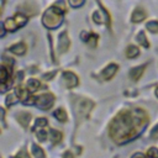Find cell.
Here are the masks:
<instances>
[{
    "instance_id": "6da1fadb",
    "label": "cell",
    "mask_w": 158,
    "mask_h": 158,
    "mask_svg": "<svg viewBox=\"0 0 158 158\" xmlns=\"http://www.w3.org/2000/svg\"><path fill=\"white\" fill-rule=\"evenodd\" d=\"M148 116L142 109L126 110L118 114L110 125V136L117 143L137 137L147 126Z\"/></svg>"
},
{
    "instance_id": "7a4b0ae2",
    "label": "cell",
    "mask_w": 158,
    "mask_h": 158,
    "mask_svg": "<svg viewBox=\"0 0 158 158\" xmlns=\"http://www.w3.org/2000/svg\"><path fill=\"white\" fill-rule=\"evenodd\" d=\"M63 21V10L58 9L56 5L49 7L42 17V22L47 28H57Z\"/></svg>"
},
{
    "instance_id": "3957f363",
    "label": "cell",
    "mask_w": 158,
    "mask_h": 158,
    "mask_svg": "<svg viewBox=\"0 0 158 158\" xmlns=\"http://www.w3.org/2000/svg\"><path fill=\"white\" fill-rule=\"evenodd\" d=\"M27 22V17L22 14H16L12 17H9L4 21V28L6 31H16L19 27L23 26Z\"/></svg>"
},
{
    "instance_id": "277c9868",
    "label": "cell",
    "mask_w": 158,
    "mask_h": 158,
    "mask_svg": "<svg viewBox=\"0 0 158 158\" xmlns=\"http://www.w3.org/2000/svg\"><path fill=\"white\" fill-rule=\"evenodd\" d=\"M93 106H94L93 101H90V100H88V99H81V100H79V101H78V105H77L78 116L81 117V118H85V117L89 115V112H90V110H91Z\"/></svg>"
},
{
    "instance_id": "5b68a950",
    "label": "cell",
    "mask_w": 158,
    "mask_h": 158,
    "mask_svg": "<svg viewBox=\"0 0 158 158\" xmlns=\"http://www.w3.org/2000/svg\"><path fill=\"white\" fill-rule=\"evenodd\" d=\"M54 102V98L52 94H42L36 98V106L40 107L41 110H47L49 109Z\"/></svg>"
},
{
    "instance_id": "8992f818",
    "label": "cell",
    "mask_w": 158,
    "mask_h": 158,
    "mask_svg": "<svg viewBox=\"0 0 158 158\" xmlns=\"http://www.w3.org/2000/svg\"><path fill=\"white\" fill-rule=\"evenodd\" d=\"M62 81L64 83V85L67 88H74L79 83L78 77L74 73H72V72H64L63 75H62Z\"/></svg>"
},
{
    "instance_id": "52a82bcc",
    "label": "cell",
    "mask_w": 158,
    "mask_h": 158,
    "mask_svg": "<svg viewBox=\"0 0 158 158\" xmlns=\"http://www.w3.org/2000/svg\"><path fill=\"white\" fill-rule=\"evenodd\" d=\"M93 20L96 23H109L110 22V16H109L106 10L100 9V10H98L93 14Z\"/></svg>"
},
{
    "instance_id": "ba28073f",
    "label": "cell",
    "mask_w": 158,
    "mask_h": 158,
    "mask_svg": "<svg viewBox=\"0 0 158 158\" xmlns=\"http://www.w3.org/2000/svg\"><path fill=\"white\" fill-rule=\"evenodd\" d=\"M69 44H70V42L68 38V35H67V32H63L58 38V49L60 52H65L68 49Z\"/></svg>"
},
{
    "instance_id": "9c48e42d",
    "label": "cell",
    "mask_w": 158,
    "mask_h": 158,
    "mask_svg": "<svg viewBox=\"0 0 158 158\" xmlns=\"http://www.w3.org/2000/svg\"><path fill=\"white\" fill-rule=\"evenodd\" d=\"M116 72H117V65H116V64H109V65L102 70V73H101V78L105 79V80L111 79V78L115 75Z\"/></svg>"
},
{
    "instance_id": "30bf717a",
    "label": "cell",
    "mask_w": 158,
    "mask_h": 158,
    "mask_svg": "<svg viewBox=\"0 0 158 158\" xmlns=\"http://www.w3.org/2000/svg\"><path fill=\"white\" fill-rule=\"evenodd\" d=\"M81 38H83V41H85V42H88L91 47H95V44H96V42H98V40H99V37H98V35H95V33H88V32H81Z\"/></svg>"
},
{
    "instance_id": "8fae6325",
    "label": "cell",
    "mask_w": 158,
    "mask_h": 158,
    "mask_svg": "<svg viewBox=\"0 0 158 158\" xmlns=\"http://www.w3.org/2000/svg\"><path fill=\"white\" fill-rule=\"evenodd\" d=\"M144 68H146V64L139 65V67H135V68H132V69L130 70V73H128L130 78H131L132 80H135V81H136V80H138V79L141 78V75H142V73H143Z\"/></svg>"
},
{
    "instance_id": "7c38bea8",
    "label": "cell",
    "mask_w": 158,
    "mask_h": 158,
    "mask_svg": "<svg viewBox=\"0 0 158 158\" xmlns=\"http://www.w3.org/2000/svg\"><path fill=\"white\" fill-rule=\"evenodd\" d=\"M146 16H147V14L144 12L143 9H136V10L133 11V14H132L131 20H132L133 22H141L142 20L146 19Z\"/></svg>"
},
{
    "instance_id": "4fadbf2b",
    "label": "cell",
    "mask_w": 158,
    "mask_h": 158,
    "mask_svg": "<svg viewBox=\"0 0 158 158\" xmlns=\"http://www.w3.org/2000/svg\"><path fill=\"white\" fill-rule=\"evenodd\" d=\"M10 51H11L12 53L17 54V56H22V54L26 52V44L22 43V42H19V43L11 46V47H10Z\"/></svg>"
},
{
    "instance_id": "5bb4252c",
    "label": "cell",
    "mask_w": 158,
    "mask_h": 158,
    "mask_svg": "<svg viewBox=\"0 0 158 158\" xmlns=\"http://www.w3.org/2000/svg\"><path fill=\"white\" fill-rule=\"evenodd\" d=\"M17 117H19L20 123H21L23 127H28V123H30V121H31V115H30L28 112H20V114L17 115Z\"/></svg>"
},
{
    "instance_id": "9a60e30c",
    "label": "cell",
    "mask_w": 158,
    "mask_h": 158,
    "mask_svg": "<svg viewBox=\"0 0 158 158\" xmlns=\"http://www.w3.org/2000/svg\"><path fill=\"white\" fill-rule=\"evenodd\" d=\"M48 133H49V138H51L52 143H58V142H60V139H62V133H60L59 131H57V130H54V128H51Z\"/></svg>"
},
{
    "instance_id": "2e32d148",
    "label": "cell",
    "mask_w": 158,
    "mask_h": 158,
    "mask_svg": "<svg viewBox=\"0 0 158 158\" xmlns=\"http://www.w3.org/2000/svg\"><path fill=\"white\" fill-rule=\"evenodd\" d=\"M28 90H26V89H23V88H21V86H17L16 88V90H15V94L19 96V99L20 100H22L23 102L26 101V99H28Z\"/></svg>"
},
{
    "instance_id": "e0dca14e",
    "label": "cell",
    "mask_w": 158,
    "mask_h": 158,
    "mask_svg": "<svg viewBox=\"0 0 158 158\" xmlns=\"http://www.w3.org/2000/svg\"><path fill=\"white\" fill-rule=\"evenodd\" d=\"M138 54H139V51H138V48H137L136 46H128V47H127L126 56H127L128 58H135V57H137Z\"/></svg>"
},
{
    "instance_id": "ac0fdd59",
    "label": "cell",
    "mask_w": 158,
    "mask_h": 158,
    "mask_svg": "<svg viewBox=\"0 0 158 158\" xmlns=\"http://www.w3.org/2000/svg\"><path fill=\"white\" fill-rule=\"evenodd\" d=\"M38 86H40V81L37 80V79H30L28 81H27V90L30 91V93H33V91H36L37 89H38Z\"/></svg>"
},
{
    "instance_id": "d6986e66",
    "label": "cell",
    "mask_w": 158,
    "mask_h": 158,
    "mask_svg": "<svg viewBox=\"0 0 158 158\" xmlns=\"http://www.w3.org/2000/svg\"><path fill=\"white\" fill-rule=\"evenodd\" d=\"M32 154L36 158H44V152L41 147H38L37 144H32Z\"/></svg>"
},
{
    "instance_id": "ffe728a7",
    "label": "cell",
    "mask_w": 158,
    "mask_h": 158,
    "mask_svg": "<svg viewBox=\"0 0 158 158\" xmlns=\"http://www.w3.org/2000/svg\"><path fill=\"white\" fill-rule=\"evenodd\" d=\"M54 116L60 121V122H65L67 121V112L63 109H57L54 111Z\"/></svg>"
},
{
    "instance_id": "44dd1931",
    "label": "cell",
    "mask_w": 158,
    "mask_h": 158,
    "mask_svg": "<svg viewBox=\"0 0 158 158\" xmlns=\"http://www.w3.org/2000/svg\"><path fill=\"white\" fill-rule=\"evenodd\" d=\"M19 96L16 95V94H9L7 96H6V100H5V102H6V105L7 106H11V105H14V104H16V102H19Z\"/></svg>"
},
{
    "instance_id": "7402d4cb",
    "label": "cell",
    "mask_w": 158,
    "mask_h": 158,
    "mask_svg": "<svg viewBox=\"0 0 158 158\" xmlns=\"http://www.w3.org/2000/svg\"><path fill=\"white\" fill-rule=\"evenodd\" d=\"M137 41H138L143 47H146V48H148V47H149V43H148L147 38H146L144 32H139V33H138V36H137Z\"/></svg>"
},
{
    "instance_id": "603a6c76",
    "label": "cell",
    "mask_w": 158,
    "mask_h": 158,
    "mask_svg": "<svg viewBox=\"0 0 158 158\" xmlns=\"http://www.w3.org/2000/svg\"><path fill=\"white\" fill-rule=\"evenodd\" d=\"M47 123H48V122H47V120H46L44 117H38V118H36V122H35V127H33V130H37L38 127H40V130H41V128H42V127H44Z\"/></svg>"
},
{
    "instance_id": "cb8c5ba5",
    "label": "cell",
    "mask_w": 158,
    "mask_h": 158,
    "mask_svg": "<svg viewBox=\"0 0 158 158\" xmlns=\"http://www.w3.org/2000/svg\"><path fill=\"white\" fill-rule=\"evenodd\" d=\"M146 27L151 32H158V21H149V22H147Z\"/></svg>"
},
{
    "instance_id": "d4e9b609",
    "label": "cell",
    "mask_w": 158,
    "mask_h": 158,
    "mask_svg": "<svg viewBox=\"0 0 158 158\" xmlns=\"http://www.w3.org/2000/svg\"><path fill=\"white\" fill-rule=\"evenodd\" d=\"M147 156H148V158H158V148H156V147L149 148L147 152Z\"/></svg>"
},
{
    "instance_id": "484cf974",
    "label": "cell",
    "mask_w": 158,
    "mask_h": 158,
    "mask_svg": "<svg viewBox=\"0 0 158 158\" xmlns=\"http://www.w3.org/2000/svg\"><path fill=\"white\" fill-rule=\"evenodd\" d=\"M37 137H38V139L44 141V139L47 138V132H46L44 130H40V131L37 132Z\"/></svg>"
},
{
    "instance_id": "4316f807",
    "label": "cell",
    "mask_w": 158,
    "mask_h": 158,
    "mask_svg": "<svg viewBox=\"0 0 158 158\" xmlns=\"http://www.w3.org/2000/svg\"><path fill=\"white\" fill-rule=\"evenodd\" d=\"M15 158H30V156L27 154V152H26L25 149H21V151L15 156Z\"/></svg>"
},
{
    "instance_id": "83f0119b",
    "label": "cell",
    "mask_w": 158,
    "mask_h": 158,
    "mask_svg": "<svg viewBox=\"0 0 158 158\" xmlns=\"http://www.w3.org/2000/svg\"><path fill=\"white\" fill-rule=\"evenodd\" d=\"M151 138H152V139H157V138H158V125L152 130V132H151Z\"/></svg>"
},
{
    "instance_id": "f1b7e54d",
    "label": "cell",
    "mask_w": 158,
    "mask_h": 158,
    "mask_svg": "<svg viewBox=\"0 0 158 158\" xmlns=\"http://www.w3.org/2000/svg\"><path fill=\"white\" fill-rule=\"evenodd\" d=\"M83 4H84L83 0H80V1H73V0H70V1H69V5L73 6V7H78V6H80V5H83Z\"/></svg>"
},
{
    "instance_id": "f546056e",
    "label": "cell",
    "mask_w": 158,
    "mask_h": 158,
    "mask_svg": "<svg viewBox=\"0 0 158 158\" xmlns=\"http://www.w3.org/2000/svg\"><path fill=\"white\" fill-rule=\"evenodd\" d=\"M56 74V72H52V73H48V74H46V75H43V79H46V80H49L51 78H53V75Z\"/></svg>"
},
{
    "instance_id": "4dcf8cb0",
    "label": "cell",
    "mask_w": 158,
    "mask_h": 158,
    "mask_svg": "<svg viewBox=\"0 0 158 158\" xmlns=\"http://www.w3.org/2000/svg\"><path fill=\"white\" fill-rule=\"evenodd\" d=\"M132 158H146V156L142 154V153H135V154L132 156Z\"/></svg>"
},
{
    "instance_id": "1f68e13d",
    "label": "cell",
    "mask_w": 158,
    "mask_h": 158,
    "mask_svg": "<svg viewBox=\"0 0 158 158\" xmlns=\"http://www.w3.org/2000/svg\"><path fill=\"white\" fill-rule=\"evenodd\" d=\"M63 158H72V153L69 151H67L64 154H63Z\"/></svg>"
},
{
    "instance_id": "d6a6232c",
    "label": "cell",
    "mask_w": 158,
    "mask_h": 158,
    "mask_svg": "<svg viewBox=\"0 0 158 158\" xmlns=\"http://www.w3.org/2000/svg\"><path fill=\"white\" fill-rule=\"evenodd\" d=\"M156 95L158 96V88H157V90H156Z\"/></svg>"
}]
</instances>
